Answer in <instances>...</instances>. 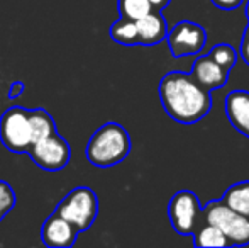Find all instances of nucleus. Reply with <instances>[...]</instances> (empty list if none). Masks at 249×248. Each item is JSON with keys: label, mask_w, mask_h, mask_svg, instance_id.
Masks as SVG:
<instances>
[{"label": "nucleus", "mask_w": 249, "mask_h": 248, "mask_svg": "<svg viewBox=\"0 0 249 248\" xmlns=\"http://www.w3.org/2000/svg\"><path fill=\"white\" fill-rule=\"evenodd\" d=\"M56 212L65 219H68L78 231H85L97 219L99 197L90 187H75L59 202L58 208H56Z\"/></svg>", "instance_id": "nucleus-4"}, {"label": "nucleus", "mask_w": 249, "mask_h": 248, "mask_svg": "<svg viewBox=\"0 0 249 248\" xmlns=\"http://www.w3.org/2000/svg\"><path fill=\"white\" fill-rule=\"evenodd\" d=\"M138 27V46H156L166 39L168 24L160 10H151L144 17L136 20Z\"/></svg>", "instance_id": "nucleus-12"}, {"label": "nucleus", "mask_w": 249, "mask_h": 248, "mask_svg": "<svg viewBox=\"0 0 249 248\" xmlns=\"http://www.w3.org/2000/svg\"><path fill=\"white\" fill-rule=\"evenodd\" d=\"M241 58L244 60V63L249 66V20L248 26L243 33V39H241Z\"/></svg>", "instance_id": "nucleus-20"}, {"label": "nucleus", "mask_w": 249, "mask_h": 248, "mask_svg": "<svg viewBox=\"0 0 249 248\" xmlns=\"http://www.w3.org/2000/svg\"><path fill=\"white\" fill-rule=\"evenodd\" d=\"M27 155L39 169L48 172H58L68 165L71 158V148L63 136L53 133L39 141H34L27 150Z\"/></svg>", "instance_id": "nucleus-7"}, {"label": "nucleus", "mask_w": 249, "mask_h": 248, "mask_svg": "<svg viewBox=\"0 0 249 248\" xmlns=\"http://www.w3.org/2000/svg\"><path fill=\"white\" fill-rule=\"evenodd\" d=\"M194 245L195 247H217V248H229L231 245L229 240L224 236V233L220 231L217 226L210 225V223L200 221V225L197 226L194 233Z\"/></svg>", "instance_id": "nucleus-13"}, {"label": "nucleus", "mask_w": 249, "mask_h": 248, "mask_svg": "<svg viewBox=\"0 0 249 248\" xmlns=\"http://www.w3.org/2000/svg\"><path fill=\"white\" fill-rule=\"evenodd\" d=\"M207 57L212 58L217 65H220L224 70L231 72L232 66L236 65L237 61V51L234 50L231 44H226V43H220V44H215L212 50L207 53Z\"/></svg>", "instance_id": "nucleus-18"}, {"label": "nucleus", "mask_w": 249, "mask_h": 248, "mask_svg": "<svg viewBox=\"0 0 249 248\" xmlns=\"http://www.w3.org/2000/svg\"><path fill=\"white\" fill-rule=\"evenodd\" d=\"M202 221L217 226L232 247L249 245V218L231 209L220 199L202 206Z\"/></svg>", "instance_id": "nucleus-3"}, {"label": "nucleus", "mask_w": 249, "mask_h": 248, "mask_svg": "<svg viewBox=\"0 0 249 248\" xmlns=\"http://www.w3.org/2000/svg\"><path fill=\"white\" fill-rule=\"evenodd\" d=\"M0 141L12 153H27L33 145L29 126V111L24 107H9L0 117Z\"/></svg>", "instance_id": "nucleus-5"}, {"label": "nucleus", "mask_w": 249, "mask_h": 248, "mask_svg": "<svg viewBox=\"0 0 249 248\" xmlns=\"http://www.w3.org/2000/svg\"><path fill=\"white\" fill-rule=\"evenodd\" d=\"M160 99L168 117L180 124L198 123L212 107L209 90L185 72H170L161 78Z\"/></svg>", "instance_id": "nucleus-1"}, {"label": "nucleus", "mask_w": 249, "mask_h": 248, "mask_svg": "<svg viewBox=\"0 0 249 248\" xmlns=\"http://www.w3.org/2000/svg\"><path fill=\"white\" fill-rule=\"evenodd\" d=\"M166 41L175 58L192 57V55H198L205 48L207 33L203 26L197 22L181 20L175 24L171 29H168Z\"/></svg>", "instance_id": "nucleus-8"}, {"label": "nucleus", "mask_w": 249, "mask_h": 248, "mask_svg": "<svg viewBox=\"0 0 249 248\" xmlns=\"http://www.w3.org/2000/svg\"><path fill=\"white\" fill-rule=\"evenodd\" d=\"M217 9L220 10H234L244 2V0H210Z\"/></svg>", "instance_id": "nucleus-21"}, {"label": "nucleus", "mask_w": 249, "mask_h": 248, "mask_svg": "<svg viewBox=\"0 0 249 248\" xmlns=\"http://www.w3.org/2000/svg\"><path fill=\"white\" fill-rule=\"evenodd\" d=\"M168 218L180 236H192L202 221V202L192 191H178L168 204Z\"/></svg>", "instance_id": "nucleus-6"}, {"label": "nucleus", "mask_w": 249, "mask_h": 248, "mask_svg": "<svg viewBox=\"0 0 249 248\" xmlns=\"http://www.w3.org/2000/svg\"><path fill=\"white\" fill-rule=\"evenodd\" d=\"M244 14H246V17H248V20H249V0H248L246 7H244Z\"/></svg>", "instance_id": "nucleus-24"}, {"label": "nucleus", "mask_w": 249, "mask_h": 248, "mask_svg": "<svg viewBox=\"0 0 249 248\" xmlns=\"http://www.w3.org/2000/svg\"><path fill=\"white\" fill-rule=\"evenodd\" d=\"M226 116L236 131L249 139V92L248 90H232L227 94Z\"/></svg>", "instance_id": "nucleus-11"}, {"label": "nucleus", "mask_w": 249, "mask_h": 248, "mask_svg": "<svg viewBox=\"0 0 249 248\" xmlns=\"http://www.w3.org/2000/svg\"><path fill=\"white\" fill-rule=\"evenodd\" d=\"M14 206H16V194H14L12 187L0 180V221L12 211Z\"/></svg>", "instance_id": "nucleus-19"}, {"label": "nucleus", "mask_w": 249, "mask_h": 248, "mask_svg": "<svg viewBox=\"0 0 249 248\" xmlns=\"http://www.w3.org/2000/svg\"><path fill=\"white\" fill-rule=\"evenodd\" d=\"M29 126H31V136L33 143L46 138V136L56 133V124L53 117L44 109H33L29 111Z\"/></svg>", "instance_id": "nucleus-15"}, {"label": "nucleus", "mask_w": 249, "mask_h": 248, "mask_svg": "<svg viewBox=\"0 0 249 248\" xmlns=\"http://www.w3.org/2000/svg\"><path fill=\"white\" fill-rule=\"evenodd\" d=\"M131 136L119 123H105L89 139L85 155L92 165L110 169L127 158L131 153Z\"/></svg>", "instance_id": "nucleus-2"}, {"label": "nucleus", "mask_w": 249, "mask_h": 248, "mask_svg": "<svg viewBox=\"0 0 249 248\" xmlns=\"http://www.w3.org/2000/svg\"><path fill=\"white\" fill-rule=\"evenodd\" d=\"M78 229L58 212H53L50 218L43 223L41 228V240L50 248H70L75 245Z\"/></svg>", "instance_id": "nucleus-9"}, {"label": "nucleus", "mask_w": 249, "mask_h": 248, "mask_svg": "<svg viewBox=\"0 0 249 248\" xmlns=\"http://www.w3.org/2000/svg\"><path fill=\"white\" fill-rule=\"evenodd\" d=\"M22 92H24V83L22 82H14L12 87H10L9 97L10 99H16V97H19Z\"/></svg>", "instance_id": "nucleus-22"}, {"label": "nucleus", "mask_w": 249, "mask_h": 248, "mask_svg": "<svg viewBox=\"0 0 249 248\" xmlns=\"http://www.w3.org/2000/svg\"><path fill=\"white\" fill-rule=\"evenodd\" d=\"M190 75L194 76V80L202 85L205 90L212 92V90H219L229 80V72L224 70L220 65H217L212 58L205 57H198L197 60L192 65V72Z\"/></svg>", "instance_id": "nucleus-10"}, {"label": "nucleus", "mask_w": 249, "mask_h": 248, "mask_svg": "<svg viewBox=\"0 0 249 248\" xmlns=\"http://www.w3.org/2000/svg\"><path fill=\"white\" fill-rule=\"evenodd\" d=\"M220 201L239 214L249 218V180H243L231 186L224 192Z\"/></svg>", "instance_id": "nucleus-14"}, {"label": "nucleus", "mask_w": 249, "mask_h": 248, "mask_svg": "<svg viewBox=\"0 0 249 248\" xmlns=\"http://www.w3.org/2000/svg\"><path fill=\"white\" fill-rule=\"evenodd\" d=\"M149 2V5H151V9L153 10H163V9H166L168 5H170V2L171 0H148Z\"/></svg>", "instance_id": "nucleus-23"}, {"label": "nucleus", "mask_w": 249, "mask_h": 248, "mask_svg": "<svg viewBox=\"0 0 249 248\" xmlns=\"http://www.w3.org/2000/svg\"><path fill=\"white\" fill-rule=\"evenodd\" d=\"M110 38L117 44L122 46H138V27H136V20L131 19H117L110 26Z\"/></svg>", "instance_id": "nucleus-16"}, {"label": "nucleus", "mask_w": 249, "mask_h": 248, "mask_svg": "<svg viewBox=\"0 0 249 248\" xmlns=\"http://www.w3.org/2000/svg\"><path fill=\"white\" fill-rule=\"evenodd\" d=\"M117 7L121 17L131 20L141 19V17H144L146 14H149L153 10L148 0H119Z\"/></svg>", "instance_id": "nucleus-17"}]
</instances>
